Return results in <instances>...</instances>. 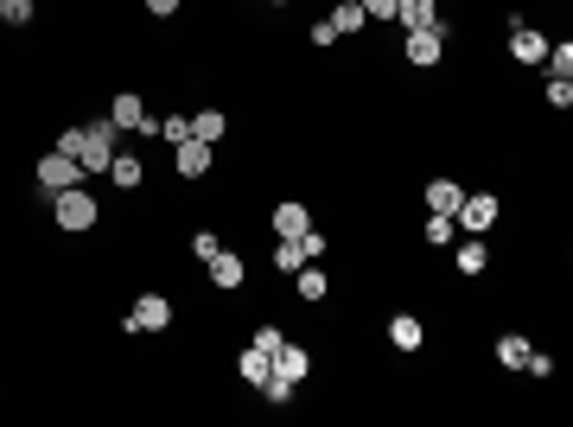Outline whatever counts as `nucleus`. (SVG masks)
<instances>
[{"label": "nucleus", "instance_id": "obj_1", "mask_svg": "<svg viewBox=\"0 0 573 427\" xmlns=\"http://www.w3.org/2000/svg\"><path fill=\"white\" fill-rule=\"evenodd\" d=\"M51 224H58L64 236H90L102 224V198L90 192V185H71V192H51Z\"/></svg>", "mask_w": 573, "mask_h": 427}, {"label": "nucleus", "instance_id": "obj_2", "mask_svg": "<svg viewBox=\"0 0 573 427\" xmlns=\"http://www.w3.org/2000/svg\"><path fill=\"white\" fill-rule=\"evenodd\" d=\"M115 153H121V128L109 122V115L83 122V147H77V166H83V173H109Z\"/></svg>", "mask_w": 573, "mask_h": 427}, {"label": "nucleus", "instance_id": "obj_3", "mask_svg": "<svg viewBox=\"0 0 573 427\" xmlns=\"http://www.w3.org/2000/svg\"><path fill=\"white\" fill-rule=\"evenodd\" d=\"M109 122H115L121 134H147V141L160 134V115H147V96H141V90H115V96H109Z\"/></svg>", "mask_w": 573, "mask_h": 427}, {"label": "nucleus", "instance_id": "obj_4", "mask_svg": "<svg viewBox=\"0 0 573 427\" xmlns=\"http://www.w3.org/2000/svg\"><path fill=\"white\" fill-rule=\"evenodd\" d=\"M497 217H503V198L497 192H465L459 211H453V224L465 236H484V230H497Z\"/></svg>", "mask_w": 573, "mask_h": 427}, {"label": "nucleus", "instance_id": "obj_5", "mask_svg": "<svg viewBox=\"0 0 573 427\" xmlns=\"http://www.w3.org/2000/svg\"><path fill=\"white\" fill-rule=\"evenodd\" d=\"M402 58L414 64V71H433V64L446 58V20L427 26V32H402Z\"/></svg>", "mask_w": 573, "mask_h": 427}, {"label": "nucleus", "instance_id": "obj_6", "mask_svg": "<svg viewBox=\"0 0 573 427\" xmlns=\"http://www.w3.org/2000/svg\"><path fill=\"white\" fill-rule=\"evenodd\" d=\"M83 179H90V173H83L71 153H58V147L39 160V192H45V198H51V192H71V185H83Z\"/></svg>", "mask_w": 573, "mask_h": 427}, {"label": "nucleus", "instance_id": "obj_7", "mask_svg": "<svg viewBox=\"0 0 573 427\" xmlns=\"http://www.w3.org/2000/svg\"><path fill=\"white\" fill-rule=\"evenodd\" d=\"M121 326H128V332H166V326H172V300H166V294H141V300L128 306V319H121Z\"/></svg>", "mask_w": 573, "mask_h": 427}, {"label": "nucleus", "instance_id": "obj_8", "mask_svg": "<svg viewBox=\"0 0 573 427\" xmlns=\"http://www.w3.org/2000/svg\"><path fill=\"white\" fill-rule=\"evenodd\" d=\"M204 275H211L217 294H242V281H249V262H242V255H230V249H217L211 262H204Z\"/></svg>", "mask_w": 573, "mask_h": 427}, {"label": "nucleus", "instance_id": "obj_9", "mask_svg": "<svg viewBox=\"0 0 573 427\" xmlns=\"http://www.w3.org/2000/svg\"><path fill=\"white\" fill-rule=\"evenodd\" d=\"M548 58V32H535L529 20L510 26V64H542Z\"/></svg>", "mask_w": 573, "mask_h": 427}, {"label": "nucleus", "instance_id": "obj_10", "mask_svg": "<svg viewBox=\"0 0 573 427\" xmlns=\"http://www.w3.org/2000/svg\"><path fill=\"white\" fill-rule=\"evenodd\" d=\"M211 160H217V153L204 141H179V147H172V173H179V179H204V173H211Z\"/></svg>", "mask_w": 573, "mask_h": 427}, {"label": "nucleus", "instance_id": "obj_11", "mask_svg": "<svg viewBox=\"0 0 573 427\" xmlns=\"http://www.w3.org/2000/svg\"><path fill=\"white\" fill-rule=\"evenodd\" d=\"M293 294H300V306H319V300H332V275H325L319 262L293 268Z\"/></svg>", "mask_w": 573, "mask_h": 427}, {"label": "nucleus", "instance_id": "obj_12", "mask_svg": "<svg viewBox=\"0 0 573 427\" xmlns=\"http://www.w3.org/2000/svg\"><path fill=\"white\" fill-rule=\"evenodd\" d=\"M223 134H230V115L217 109V102H204V109H191V141H204V147H217Z\"/></svg>", "mask_w": 573, "mask_h": 427}, {"label": "nucleus", "instance_id": "obj_13", "mask_svg": "<svg viewBox=\"0 0 573 427\" xmlns=\"http://www.w3.org/2000/svg\"><path fill=\"white\" fill-rule=\"evenodd\" d=\"M459 198H465L459 179H427V185H421V204H427V211H440V217H453Z\"/></svg>", "mask_w": 573, "mask_h": 427}, {"label": "nucleus", "instance_id": "obj_14", "mask_svg": "<svg viewBox=\"0 0 573 427\" xmlns=\"http://www.w3.org/2000/svg\"><path fill=\"white\" fill-rule=\"evenodd\" d=\"M268 224H274V236H306V230H312V211H306L300 198H281Z\"/></svg>", "mask_w": 573, "mask_h": 427}, {"label": "nucleus", "instance_id": "obj_15", "mask_svg": "<svg viewBox=\"0 0 573 427\" xmlns=\"http://www.w3.org/2000/svg\"><path fill=\"white\" fill-rule=\"evenodd\" d=\"M389 345L402 351V357H414V351L427 345V326H421L414 313H395V319H389Z\"/></svg>", "mask_w": 573, "mask_h": 427}, {"label": "nucleus", "instance_id": "obj_16", "mask_svg": "<svg viewBox=\"0 0 573 427\" xmlns=\"http://www.w3.org/2000/svg\"><path fill=\"white\" fill-rule=\"evenodd\" d=\"M115 185V192H141V179H147V160H134V153H115L109 160V173H102Z\"/></svg>", "mask_w": 573, "mask_h": 427}, {"label": "nucleus", "instance_id": "obj_17", "mask_svg": "<svg viewBox=\"0 0 573 427\" xmlns=\"http://www.w3.org/2000/svg\"><path fill=\"white\" fill-rule=\"evenodd\" d=\"M395 26L427 32V26H440V7H433V0H395Z\"/></svg>", "mask_w": 573, "mask_h": 427}, {"label": "nucleus", "instance_id": "obj_18", "mask_svg": "<svg viewBox=\"0 0 573 427\" xmlns=\"http://www.w3.org/2000/svg\"><path fill=\"white\" fill-rule=\"evenodd\" d=\"M453 268L459 275H484V268H491V249H484V236H453Z\"/></svg>", "mask_w": 573, "mask_h": 427}, {"label": "nucleus", "instance_id": "obj_19", "mask_svg": "<svg viewBox=\"0 0 573 427\" xmlns=\"http://www.w3.org/2000/svg\"><path fill=\"white\" fill-rule=\"evenodd\" d=\"M274 377H287L293 389H300V383L312 377V357H306V345H281V351H274Z\"/></svg>", "mask_w": 573, "mask_h": 427}, {"label": "nucleus", "instance_id": "obj_20", "mask_svg": "<svg viewBox=\"0 0 573 427\" xmlns=\"http://www.w3.org/2000/svg\"><path fill=\"white\" fill-rule=\"evenodd\" d=\"M325 20H332V32H338V39H357V32L370 26V20H363V7H357V0H332V13H325Z\"/></svg>", "mask_w": 573, "mask_h": 427}, {"label": "nucleus", "instance_id": "obj_21", "mask_svg": "<svg viewBox=\"0 0 573 427\" xmlns=\"http://www.w3.org/2000/svg\"><path fill=\"white\" fill-rule=\"evenodd\" d=\"M236 370H242V383H249V389H262V383L274 377V357H268V351H255V345H249V351H242V357H236Z\"/></svg>", "mask_w": 573, "mask_h": 427}, {"label": "nucleus", "instance_id": "obj_22", "mask_svg": "<svg viewBox=\"0 0 573 427\" xmlns=\"http://www.w3.org/2000/svg\"><path fill=\"white\" fill-rule=\"evenodd\" d=\"M529 351H535V345H529L523 332H503V338H497V364H503V370H523Z\"/></svg>", "mask_w": 573, "mask_h": 427}, {"label": "nucleus", "instance_id": "obj_23", "mask_svg": "<svg viewBox=\"0 0 573 427\" xmlns=\"http://www.w3.org/2000/svg\"><path fill=\"white\" fill-rule=\"evenodd\" d=\"M421 236H427V249H453V236H459V224H453V217H440V211H427V224H421Z\"/></svg>", "mask_w": 573, "mask_h": 427}, {"label": "nucleus", "instance_id": "obj_24", "mask_svg": "<svg viewBox=\"0 0 573 427\" xmlns=\"http://www.w3.org/2000/svg\"><path fill=\"white\" fill-rule=\"evenodd\" d=\"M274 268H281V275H293V268H306V249H300V236H274Z\"/></svg>", "mask_w": 573, "mask_h": 427}, {"label": "nucleus", "instance_id": "obj_25", "mask_svg": "<svg viewBox=\"0 0 573 427\" xmlns=\"http://www.w3.org/2000/svg\"><path fill=\"white\" fill-rule=\"evenodd\" d=\"M542 71H548V77H573V39H561V45L548 39V58H542Z\"/></svg>", "mask_w": 573, "mask_h": 427}, {"label": "nucleus", "instance_id": "obj_26", "mask_svg": "<svg viewBox=\"0 0 573 427\" xmlns=\"http://www.w3.org/2000/svg\"><path fill=\"white\" fill-rule=\"evenodd\" d=\"M39 0H0V26H32Z\"/></svg>", "mask_w": 573, "mask_h": 427}, {"label": "nucleus", "instance_id": "obj_27", "mask_svg": "<svg viewBox=\"0 0 573 427\" xmlns=\"http://www.w3.org/2000/svg\"><path fill=\"white\" fill-rule=\"evenodd\" d=\"M160 141H166V147L191 141V115H160Z\"/></svg>", "mask_w": 573, "mask_h": 427}, {"label": "nucleus", "instance_id": "obj_28", "mask_svg": "<svg viewBox=\"0 0 573 427\" xmlns=\"http://www.w3.org/2000/svg\"><path fill=\"white\" fill-rule=\"evenodd\" d=\"M542 96L554 102V109H573V77H548V83H542Z\"/></svg>", "mask_w": 573, "mask_h": 427}, {"label": "nucleus", "instance_id": "obj_29", "mask_svg": "<svg viewBox=\"0 0 573 427\" xmlns=\"http://www.w3.org/2000/svg\"><path fill=\"white\" fill-rule=\"evenodd\" d=\"M217 249H223V236H217V230H198V236H191V255H198V262H211Z\"/></svg>", "mask_w": 573, "mask_h": 427}, {"label": "nucleus", "instance_id": "obj_30", "mask_svg": "<svg viewBox=\"0 0 573 427\" xmlns=\"http://www.w3.org/2000/svg\"><path fill=\"white\" fill-rule=\"evenodd\" d=\"M281 345H287V332H281V326H255V351H268V357H274Z\"/></svg>", "mask_w": 573, "mask_h": 427}, {"label": "nucleus", "instance_id": "obj_31", "mask_svg": "<svg viewBox=\"0 0 573 427\" xmlns=\"http://www.w3.org/2000/svg\"><path fill=\"white\" fill-rule=\"evenodd\" d=\"M262 396H268L274 408H287V402H293V383H287V377H268V383H262Z\"/></svg>", "mask_w": 573, "mask_h": 427}, {"label": "nucleus", "instance_id": "obj_32", "mask_svg": "<svg viewBox=\"0 0 573 427\" xmlns=\"http://www.w3.org/2000/svg\"><path fill=\"white\" fill-rule=\"evenodd\" d=\"M300 249H306V262H319V255L332 249V236H325V230H306V236H300Z\"/></svg>", "mask_w": 573, "mask_h": 427}, {"label": "nucleus", "instance_id": "obj_33", "mask_svg": "<svg viewBox=\"0 0 573 427\" xmlns=\"http://www.w3.org/2000/svg\"><path fill=\"white\" fill-rule=\"evenodd\" d=\"M306 39L319 45V51H332V45H338V32H332V20H312V32H306Z\"/></svg>", "mask_w": 573, "mask_h": 427}, {"label": "nucleus", "instance_id": "obj_34", "mask_svg": "<svg viewBox=\"0 0 573 427\" xmlns=\"http://www.w3.org/2000/svg\"><path fill=\"white\" fill-rule=\"evenodd\" d=\"M523 370H529V377H554V357H548V351H529Z\"/></svg>", "mask_w": 573, "mask_h": 427}, {"label": "nucleus", "instance_id": "obj_35", "mask_svg": "<svg viewBox=\"0 0 573 427\" xmlns=\"http://www.w3.org/2000/svg\"><path fill=\"white\" fill-rule=\"evenodd\" d=\"M363 20H395V0H357Z\"/></svg>", "mask_w": 573, "mask_h": 427}, {"label": "nucleus", "instance_id": "obj_36", "mask_svg": "<svg viewBox=\"0 0 573 427\" xmlns=\"http://www.w3.org/2000/svg\"><path fill=\"white\" fill-rule=\"evenodd\" d=\"M179 7H185V0H147V13H153V20H172Z\"/></svg>", "mask_w": 573, "mask_h": 427}, {"label": "nucleus", "instance_id": "obj_37", "mask_svg": "<svg viewBox=\"0 0 573 427\" xmlns=\"http://www.w3.org/2000/svg\"><path fill=\"white\" fill-rule=\"evenodd\" d=\"M268 7H287V0H268Z\"/></svg>", "mask_w": 573, "mask_h": 427}]
</instances>
